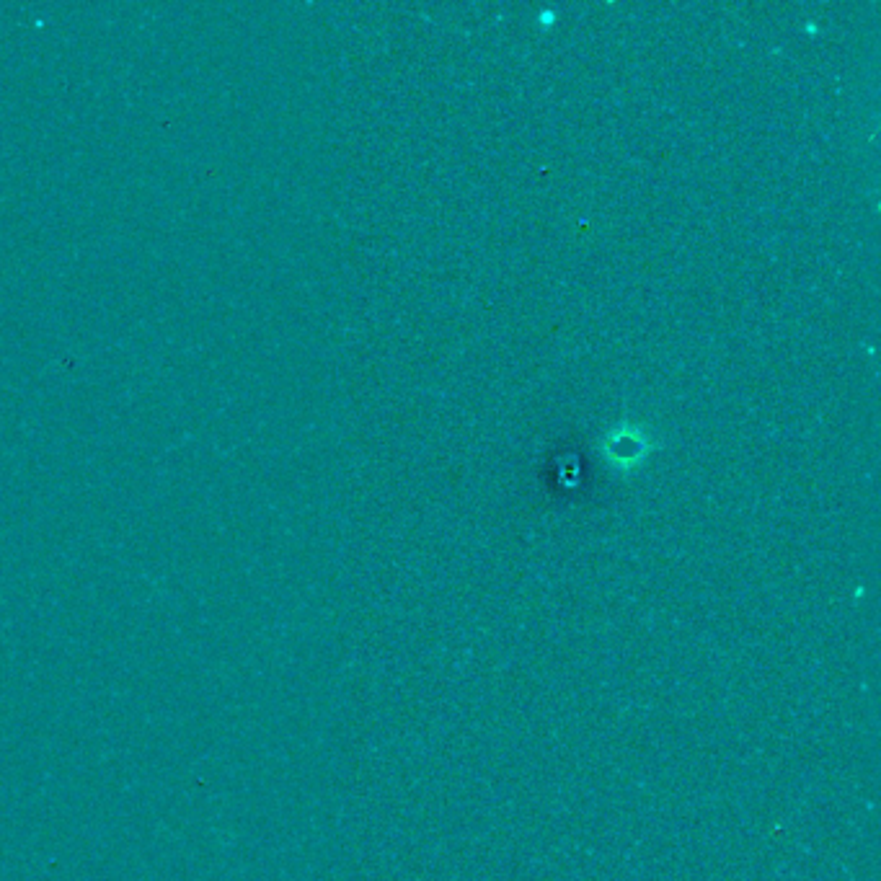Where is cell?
I'll use <instances>...</instances> for the list:
<instances>
[{
    "mask_svg": "<svg viewBox=\"0 0 881 881\" xmlns=\"http://www.w3.org/2000/svg\"><path fill=\"white\" fill-rule=\"evenodd\" d=\"M605 453H608V458L613 460L615 466L631 468L646 458L649 442L636 427H623L610 432L608 442H605Z\"/></svg>",
    "mask_w": 881,
    "mask_h": 881,
    "instance_id": "cell-1",
    "label": "cell"
}]
</instances>
